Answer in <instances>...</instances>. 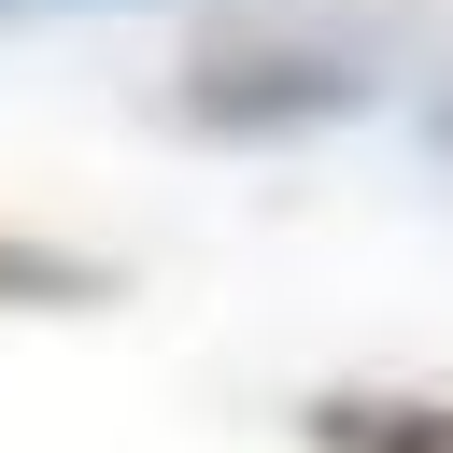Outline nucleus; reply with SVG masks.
<instances>
[{
  "instance_id": "1",
  "label": "nucleus",
  "mask_w": 453,
  "mask_h": 453,
  "mask_svg": "<svg viewBox=\"0 0 453 453\" xmlns=\"http://www.w3.org/2000/svg\"><path fill=\"white\" fill-rule=\"evenodd\" d=\"M382 99V42L368 28H297V14H255V28H212L170 85L184 127L212 142H283V127H340Z\"/></svg>"
},
{
  "instance_id": "2",
  "label": "nucleus",
  "mask_w": 453,
  "mask_h": 453,
  "mask_svg": "<svg viewBox=\"0 0 453 453\" xmlns=\"http://www.w3.org/2000/svg\"><path fill=\"white\" fill-rule=\"evenodd\" d=\"M311 453H453V396H311Z\"/></svg>"
},
{
  "instance_id": "3",
  "label": "nucleus",
  "mask_w": 453,
  "mask_h": 453,
  "mask_svg": "<svg viewBox=\"0 0 453 453\" xmlns=\"http://www.w3.org/2000/svg\"><path fill=\"white\" fill-rule=\"evenodd\" d=\"M85 297H113L99 255H71V241H14V226H0V311H85Z\"/></svg>"
},
{
  "instance_id": "4",
  "label": "nucleus",
  "mask_w": 453,
  "mask_h": 453,
  "mask_svg": "<svg viewBox=\"0 0 453 453\" xmlns=\"http://www.w3.org/2000/svg\"><path fill=\"white\" fill-rule=\"evenodd\" d=\"M0 14H57V0H0Z\"/></svg>"
}]
</instances>
